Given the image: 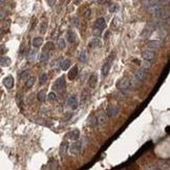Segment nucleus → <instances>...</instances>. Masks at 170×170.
<instances>
[{
  "label": "nucleus",
  "instance_id": "1",
  "mask_svg": "<svg viewBox=\"0 0 170 170\" xmlns=\"http://www.w3.org/2000/svg\"><path fill=\"white\" fill-rule=\"evenodd\" d=\"M115 57H116V53L113 51V53H111V55L109 56V58L107 59V60H106L105 63H104V65L102 66V75L104 76V77L108 75L109 69H110V67H111L112 61H113V59H115Z\"/></svg>",
  "mask_w": 170,
  "mask_h": 170
},
{
  "label": "nucleus",
  "instance_id": "2",
  "mask_svg": "<svg viewBox=\"0 0 170 170\" xmlns=\"http://www.w3.org/2000/svg\"><path fill=\"white\" fill-rule=\"evenodd\" d=\"M65 86H66V81H65L64 76H61L56 80V83L54 85V89L59 93H62L65 90Z\"/></svg>",
  "mask_w": 170,
  "mask_h": 170
},
{
  "label": "nucleus",
  "instance_id": "3",
  "mask_svg": "<svg viewBox=\"0 0 170 170\" xmlns=\"http://www.w3.org/2000/svg\"><path fill=\"white\" fill-rule=\"evenodd\" d=\"M129 87H130V81L126 77L121 78L117 83V88L120 90H127Z\"/></svg>",
  "mask_w": 170,
  "mask_h": 170
},
{
  "label": "nucleus",
  "instance_id": "4",
  "mask_svg": "<svg viewBox=\"0 0 170 170\" xmlns=\"http://www.w3.org/2000/svg\"><path fill=\"white\" fill-rule=\"evenodd\" d=\"M81 149H82V144H81L80 141H76L74 142L73 144L69 146V150H71V153L74 154V155H79L81 153Z\"/></svg>",
  "mask_w": 170,
  "mask_h": 170
},
{
  "label": "nucleus",
  "instance_id": "5",
  "mask_svg": "<svg viewBox=\"0 0 170 170\" xmlns=\"http://www.w3.org/2000/svg\"><path fill=\"white\" fill-rule=\"evenodd\" d=\"M119 113V108L117 105H113V104H110V105L107 107V111H106V115L108 118H115V117L118 116Z\"/></svg>",
  "mask_w": 170,
  "mask_h": 170
},
{
  "label": "nucleus",
  "instance_id": "6",
  "mask_svg": "<svg viewBox=\"0 0 170 170\" xmlns=\"http://www.w3.org/2000/svg\"><path fill=\"white\" fill-rule=\"evenodd\" d=\"M97 120H98V124L100 125H104L106 122H107V115H106V112L104 110H99V111L97 112Z\"/></svg>",
  "mask_w": 170,
  "mask_h": 170
},
{
  "label": "nucleus",
  "instance_id": "7",
  "mask_svg": "<svg viewBox=\"0 0 170 170\" xmlns=\"http://www.w3.org/2000/svg\"><path fill=\"white\" fill-rule=\"evenodd\" d=\"M67 104L68 106L71 107L73 110L78 108V105H79V101H78V98L77 96H75V95H71L67 100Z\"/></svg>",
  "mask_w": 170,
  "mask_h": 170
},
{
  "label": "nucleus",
  "instance_id": "8",
  "mask_svg": "<svg viewBox=\"0 0 170 170\" xmlns=\"http://www.w3.org/2000/svg\"><path fill=\"white\" fill-rule=\"evenodd\" d=\"M142 57L143 59H146V60H152L155 57V53H154L153 49H145V51H142Z\"/></svg>",
  "mask_w": 170,
  "mask_h": 170
},
{
  "label": "nucleus",
  "instance_id": "9",
  "mask_svg": "<svg viewBox=\"0 0 170 170\" xmlns=\"http://www.w3.org/2000/svg\"><path fill=\"white\" fill-rule=\"evenodd\" d=\"M79 137H80L79 129H74V130L69 131L67 135H66V139L71 140V141H77V140H79Z\"/></svg>",
  "mask_w": 170,
  "mask_h": 170
},
{
  "label": "nucleus",
  "instance_id": "10",
  "mask_svg": "<svg viewBox=\"0 0 170 170\" xmlns=\"http://www.w3.org/2000/svg\"><path fill=\"white\" fill-rule=\"evenodd\" d=\"M89 98H90V90L89 89H83L82 90V93H81V99H80V101H81V104L83 105V104H85V103L89 100Z\"/></svg>",
  "mask_w": 170,
  "mask_h": 170
},
{
  "label": "nucleus",
  "instance_id": "11",
  "mask_svg": "<svg viewBox=\"0 0 170 170\" xmlns=\"http://www.w3.org/2000/svg\"><path fill=\"white\" fill-rule=\"evenodd\" d=\"M161 9H162V7H161L160 4L153 3L148 7V12H149L150 14H152V15H155V16H157V13L161 11Z\"/></svg>",
  "mask_w": 170,
  "mask_h": 170
},
{
  "label": "nucleus",
  "instance_id": "12",
  "mask_svg": "<svg viewBox=\"0 0 170 170\" xmlns=\"http://www.w3.org/2000/svg\"><path fill=\"white\" fill-rule=\"evenodd\" d=\"M135 78L138 79L139 81H144L146 78H147V73L145 69L143 68H140L138 71H135Z\"/></svg>",
  "mask_w": 170,
  "mask_h": 170
},
{
  "label": "nucleus",
  "instance_id": "13",
  "mask_svg": "<svg viewBox=\"0 0 170 170\" xmlns=\"http://www.w3.org/2000/svg\"><path fill=\"white\" fill-rule=\"evenodd\" d=\"M3 85L7 88L11 89V88H13L14 86V78L12 76H7L3 79Z\"/></svg>",
  "mask_w": 170,
  "mask_h": 170
},
{
  "label": "nucleus",
  "instance_id": "14",
  "mask_svg": "<svg viewBox=\"0 0 170 170\" xmlns=\"http://www.w3.org/2000/svg\"><path fill=\"white\" fill-rule=\"evenodd\" d=\"M98 75L97 74H93L89 77V80H88V85H89L90 88H95L97 86V83H98Z\"/></svg>",
  "mask_w": 170,
  "mask_h": 170
},
{
  "label": "nucleus",
  "instance_id": "15",
  "mask_svg": "<svg viewBox=\"0 0 170 170\" xmlns=\"http://www.w3.org/2000/svg\"><path fill=\"white\" fill-rule=\"evenodd\" d=\"M67 148H68V144L66 141H63L60 145V150H59V154H60V157H64L65 154H66V151H67Z\"/></svg>",
  "mask_w": 170,
  "mask_h": 170
},
{
  "label": "nucleus",
  "instance_id": "16",
  "mask_svg": "<svg viewBox=\"0 0 170 170\" xmlns=\"http://www.w3.org/2000/svg\"><path fill=\"white\" fill-rule=\"evenodd\" d=\"M12 61L11 59L7 56H0V66L2 67H7V66H10Z\"/></svg>",
  "mask_w": 170,
  "mask_h": 170
},
{
  "label": "nucleus",
  "instance_id": "17",
  "mask_svg": "<svg viewBox=\"0 0 170 170\" xmlns=\"http://www.w3.org/2000/svg\"><path fill=\"white\" fill-rule=\"evenodd\" d=\"M106 26V22H105V19L103 18V17H100L98 19L96 20V22H95V27H98L100 29H104Z\"/></svg>",
  "mask_w": 170,
  "mask_h": 170
},
{
  "label": "nucleus",
  "instance_id": "18",
  "mask_svg": "<svg viewBox=\"0 0 170 170\" xmlns=\"http://www.w3.org/2000/svg\"><path fill=\"white\" fill-rule=\"evenodd\" d=\"M66 38H67L69 43H76V42H77V39H78L77 35H76V33H75L74 31H68Z\"/></svg>",
  "mask_w": 170,
  "mask_h": 170
},
{
  "label": "nucleus",
  "instance_id": "19",
  "mask_svg": "<svg viewBox=\"0 0 170 170\" xmlns=\"http://www.w3.org/2000/svg\"><path fill=\"white\" fill-rule=\"evenodd\" d=\"M147 46L150 49H157V48L161 47V42L159 40H150L147 42Z\"/></svg>",
  "mask_w": 170,
  "mask_h": 170
},
{
  "label": "nucleus",
  "instance_id": "20",
  "mask_svg": "<svg viewBox=\"0 0 170 170\" xmlns=\"http://www.w3.org/2000/svg\"><path fill=\"white\" fill-rule=\"evenodd\" d=\"M71 66V60L69 59H62L60 62V67L62 71H67Z\"/></svg>",
  "mask_w": 170,
  "mask_h": 170
},
{
  "label": "nucleus",
  "instance_id": "21",
  "mask_svg": "<svg viewBox=\"0 0 170 170\" xmlns=\"http://www.w3.org/2000/svg\"><path fill=\"white\" fill-rule=\"evenodd\" d=\"M100 45H101V41H100L99 37H96V38L91 39V41L88 43V47L96 48V47H99Z\"/></svg>",
  "mask_w": 170,
  "mask_h": 170
},
{
  "label": "nucleus",
  "instance_id": "22",
  "mask_svg": "<svg viewBox=\"0 0 170 170\" xmlns=\"http://www.w3.org/2000/svg\"><path fill=\"white\" fill-rule=\"evenodd\" d=\"M159 18H161V19H168V17H169V11L168 10H165V9H161V11L157 13V15Z\"/></svg>",
  "mask_w": 170,
  "mask_h": 170
},
{
  "label": "nucleus",
  "instance_id": "23",
  "mask_svg": "<svg viewBox=\"0 0 170 170\" xmlns=\"http://www.w3.org/2000/svg\"><path fill=\"white\" fill-rule=\"evenodd\" d=\"M77 75H78V67L77 66H73L69 69V73H68V79L69 80H74L75 78L77 77Z\"/></svg>",
  "mask_w": 170,
  "mask_h": 170
},
{
  "label": "nucleus",
  "instance_id": "24",
  "mask_svg": "<svg viewBox=\"0 0 170 170\" xmlns=\"http://www.w3.org/2000/svg\"><path fill=\"white\" fill-rule=\"evenodd\" d=\"M87 125L88 126H96L98 125V120H97V117L93 116V115H91V116H89L88 118H87Z\"/></svg>",
  "mask_w": 170,
  "mask_h": 170
},
{
  "label": "nucleus",
  "instance_id": "25",
  "mask_svg": "<svg viewBox=\"0 0 170 170\" xmlns=\"http://www.w3.org/2000/svg\"><path fill=\"white\" fill-rule=\"evenodd\" d=\"M36 82V77L35 76H29L27 79H26V82H25V85L27 88H32L34 86V84Z\"/></svg>",
  "mask_w": 170,
  "mask_h": 170
},
{
  "label": "nucleus",
  "instance_id": "26",
  "mask_svg": "<svg viewBox=\"0 0 170 170\" xmlns=\"http://www.w3.org/2000/svg\"><path fill=\"white\" fill-rule=\"evenodd\" d=\"M37 99H38L40 102H44L45 99H46V91H45L44 89L40 90L38 93V95H37Z\"/></svg>",
  "mask_w": 170,
  "mask_h": 170
},
{
  "label": "nucleus",
  "instance_id": "27",
  "mask_svg": "<svg viewBox=\"0 0 170 170\" xmlns=\"http://www.w3.org/2000/svg\"><path fill=\"white\" fill-rule=\"evenodd\" d=\"M151 34H152V27H150V26H149L148 29L146 27V29H145L144 31L142 32L141 36L143 37V38H148V37H150Z\"/></svg>",
  "mask_w": 170,
  "mask_h": 170
},
{
  "label": "nucleus",
  "instance_id": "28",
  "mask_svg": "<svg viewBox=\"0 0 170 170\" xmlns=\"http://www.w3.org/2000/svg\"><path fill=\"white\" fill-rule=\"evenodd\" d=\"M42 43H43V38L42 37H36V38L33 39V45L35 47H39Z\"/></svg>",
  "mask_w": 170,
  "mask_h": 170
},
{
  "label": "nucleus",
  "instance_id": "29",
  "mask_svg": "<svg viewBox=\"0 0 170 170\" xmlns=\"http://www.w3.org/2000/svg\"><path fill=\"white\" fill-rule=\"evenodd\" d=\"M54 47H55V44L53 43V42L49 41L44 45V47H43V51H48V53H49L51 51L54 49Z\"/></svg>",
  "mask_w": 170,
  "mask_h": 170
},
{
  "label": "nucleus",
  "instance_id": "30",
  "mask_svg": "<svg viewBox=\"0 0 170 170\" xmlns=\"http://www.w3.org/2000/svg\"><path fill=\"white\" fill-rule=\"evenodd\" d=\"M142 68L143 69H145V71H147V69H149V68L151 67V62L150 60H146V59H144V61L142 62Z\"/></svg>",
  "mask_w": 170,
  "mask_h": 170
},
{
  "label": "nucleus",
  "instance_id": "31",
  "mask_svg": "<svg viewBox=\"0 0 170 170\" xmlns=\"http://www.w3.org/2000/svg\"><path fill=\"white\" fill-rule=\"evenodd\" d=\"M48 58H49V53L48 51H43L41 54V56H40V61L41 62L47 61Z\"/></svg>",
  "mask_w": 170,
  "mask_h": 170
},
{
  "label": "nucleus",
  "instance_id": "32",
  "mask_svg": "<svg viewBox=\"0 0 170 170\" xmlns=\"http://www.w3.org/2000/svg\"><path fill=\"white\" fill-rule=\"evenodd\" d=\"M79 60H80L82 63H84V62L87 61V53H86V51H81L80 57H79Z\"/></svg>",
  "mask_w": 170,
  "mask_h": 170
},
{
  "label": "nucleus",
  "instance_id": "33",
  "mask_svg": "<svg viewBox=\"0 0 170 170\" xmlns=\"http://www.w3.org/2000/svg\"><path fill=\"white\" fill-rule=\"evenodd\" d=\"M29 71H23L22 73L19 75V78H20V80L24 81V80H26V79H27V77H29Z\"/></svg>",
  "mask_w": 170,
  "mask_h": 170
},
{
  "label": "nucleus",
  "instance_id": "34",
  "mask_svg": "<svg viewBox=\"0 0 170 170\" xmlns=\"http://www.w3.org/2000/svg\"><path fill=\"white\" fill-rule=\"evenodd\" d=\"M57 100V96H56V93H49L47 96V101L49 102H55Z\"/></svg>",
  "mask_w": 170,
  "mask_h": 170
},
{
  "label": "nucleus",
  "instance_id": "35",
  "mask_svg": "<svg viewBox=\"0 0 170 170\" xmlns=\"http://www.w3.org/2000/svg\"><path fill=\"white\" fill-rule=\"evenodd\" d=\"M39 81H40V84H44L46 81H47V75L46 74H41L40 75V77H39Z\"/></svg>",
  "mask_w": 170,
  "mask_h": 170
},
{
  "label": "nucleus",
  "instance_id": "36",
  "mask_svg": "<svg viewBox=\"0 0 170 170\" xmlns=\"http://www.w3.org/2000/svg\"><path fill=\"white\" fill-rule=\"evenodd\" d=\"M65 40L63 38H60L58 40V47L60 48V49H64L65 48Z\"/></svg>",
  "mask_w": 170,
  "mask_h": 170
},
{
  "label": "nucleus",
  "instance_id": "37",
  "mask_svg": "<svg viewBox=\"0 0 170 170\" xmlns=\"http://www.w3.org/2000/svg\"><path fill=\"white\" fill-rule=\"evenodd\" d=\"M46 29H47V23L45 21H42L41 24H40V32H41V34H44Z\"/></svg>",
  "mask_w": 170,
  "mask_h": 170
},
{
  "label": "nucleus",
  "instance_id": "38",
  "mask_svg": "<svg viewBox=\"0 0 170 170\" xmlns=\"http://www.w3.org/2000/svg\"><path fill=\"white\" fill-rule=\"evenodd\" d=\"M93 36H96V37H100L101 34H102V29H98V27H93Z\"/></svg>",
  "mask_w": 170,
  "mask_h": 170
},
{
  "label": "nucleus",
  "instance_id": "39",
  "mask_svg": "<svg viewBox=\"0 0 170 170\" xmlns=\"http://www.w3.org/2000/svg\"><path fill=\"white\" fill-rule=\"evenodd\" d=\"M7 17V12L4 10H0V20L4 19Z\"/></svg>",
  "mask_w": 170,
  "mask_h": 170
},
{
  "label": "nucleus",
  "instance_id": "40",
  "mask_svg": "<svg viewBox=\"0 0 170 170\" xmlns=\"http://www.w3.org/2000/svg\"><path fill=\"white\" fill-rule=\"evenodd\" d=\"M71 24L75 25V26L79 25V20H78V18H74V19H71Z\"/></svg>",
  "mask_w": 170,
  "mask_h": 170
},
{
  "label": "nucleus",
  "instance_id": "41",
  "mask_svg": "<svg viewBox=\"0 0 170 170\" xmlns=\"http://www.w3.org/2000/svg\"><path fill=\"white\" fill-rule=\"evenodd\" d=\"M116 4H111L110 7H109V12H111V13H113L115 11H116Z\"/></svg>",
  "mask_w": 170,
  "mask_h": 170
},
{
  "label": "nucleus",
  "instance_id": "42",
  "mask_svg": "<svg viewBox=\"0 0 170 170\" xmlns=\"http://www.w3.org/2000/svg\"><path fill=\"white\" fill-rule=\"evenodd\" d=\"M35 55H36V51H31V55H29V56H31V59H32V60H33V59H34V58H35V57H36Z\"/></svg>",
  "mask_w": 170,
  "mask_h": 170
},
{
  "label": "nucleus",
  "instance_id": "43",
  "mask_svg": "<svg viewBox=\"0 0 170 170\" xmlns=\"http://www.w3.org/2000/svg\"><path fill=\"white\" fill-rule=\"evenodd\" d=\"M88 15H90V10H87L86 12H85V14H84V17H85V18H87V17H88Z\"/></svg>",
  "mask_w": 170,
  "mask_h": 170
},
{
  "label": "nucleus",
  "instance_id": "44",
  "mask_svg": "<svg viewBox=\"0 0 170 170\" xmlns=\"http://www.w3.org/2000/svg\"><path fill=\"white\" fill-rule=\"evenodd\" d=\"M97 2L99 4H104L106 2V0H97Z\"/></svg>",
  "mask_w": 170,
  "mask_h": 170
},
{
  "label": "nucleus",
  "instance_id": "45",
  "mask_svg": "<svg viewBox=\"0 0 170 170\" xmlns=\"http://www.w3.org/2000/svg\"><path fill=\"white\" fill-rule=\"evenodd\" d=\"M5 2V0H0V4H3Z\"/></svg>",
  "mask_w": 170,
  "mask_h": 170
},
{
  "label": "nucleus",
  "instance_id": "46",
  "mask_svg": "<svg viewBox=\"0 0 170 170\" xmlns=\"http://www.w3.org/2000/svg\"><path fill=\"white\" fill-rule=\"evenodd\" d=\"M1 34H2V31H1V29H0V36H1Z\"/></svg>",
  "mask_w": 170,
  "mask_h": 170
}]
</instances>
